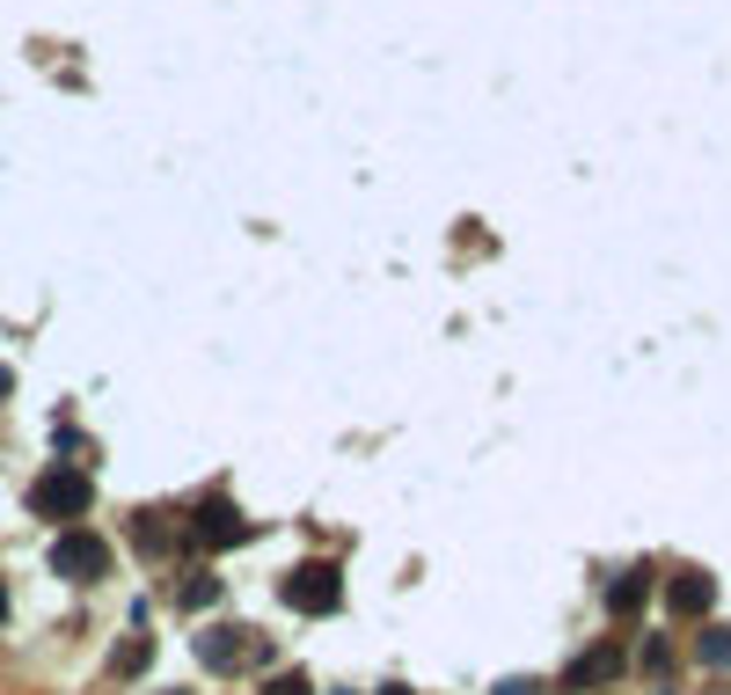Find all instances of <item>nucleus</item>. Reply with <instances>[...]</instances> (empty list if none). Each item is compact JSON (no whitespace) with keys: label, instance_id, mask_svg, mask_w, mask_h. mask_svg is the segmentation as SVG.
I'll use <instances>...</instances> for the list:
<instances>
[{"label":"nucleus","instance_id":"nucleus-1","mask_svg":"<svg viewBox=\"0 0 731 695\" xmlns=\"http://www.w3.org/2000/svg\"><path fill=\"white\" fill-rule=\"evenodd\" d=\"M59 564H67V572H103V542L67 535V542H59Z\"/></svg>","mask_w":731,"mask_h":695},{"label":"nucleus","instance_id":"nucleus-2","mask_svg":"<svg viewBox=\"0 0 731 695\" xmlns=\"http://www.w3.org/2000/svg\"><path fill=\"white\" fill-rule=\"evenodd\" d=\"M81 498H88V490L73 484V476H67V484H59V476H52V484L37 490V505H67V513H73V505H81Z\"/></svg>","mask_w":731,"mask_h":695},{"label":"nucleus","instance_id":"nucleus-3","mask_svg":"<svg viewBox=\"0 0 731 695\" xmlns=\"http://www.w3.org/2000/svg\"><path fill=\"white\" fill-rule=\"evenodd\" d=\"M271 695H308V688H300V681H279V688H271Z\"/></svg>","mask_w":731,"mask_h":695}]
</instances>
